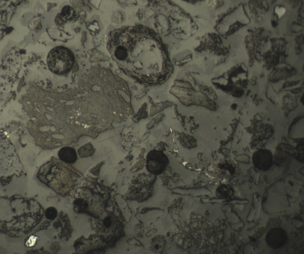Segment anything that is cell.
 Wrapping results in <instances>:
<instances>
[{
    "label": "cell",
    "instance_id": "7",
    "mask_svg": "<svg viewBox=\"0 0 304 254\" xmlns=\"http://www.w3.org/2000/svg\"><path fill=\"white\" fill-rule=\"evenodd\" d=\"M95 150L92 144L88 142L80 147L77 153L81 158L87 157L92 155Z\"/></svg>",
    "mask_w": 304,
    "mask_h": 254
},
{
    "label": "cell",
    "instance_id": "14",
    "mask_svg": "<svg viewBox=\"0 0 304 254\" xmlns=\"http://www.w3.org/2000/svg\"><path fill=\"white\" fill-rule=\"evenodd\" d=\"M101 163H101L100 164H98L92 169H91L90 170L91 172L95 175H96V171H97L98 173H99L100 168L102 165Z\"/></svg>",
    "mask_w": 304,
    "mask_h": 254
},
{
    "label": "cell",
    "instance_id": "13",
    "mask_svg": "<svg viewBox=\"0 0 304 254\" xmlns=\"http://www.w3.org/2000/svg\"><path fill=\"white\" fill-rule=\"evenodd\" d=\"M37 237L34 236H31L28 239L26 243L28 246H32L35 244L37 239Z\"/></svg>",
    "mask_w": 304,
    "mask_h": 254
},
{
    "label": "cell",
    "instance_id": "2",
    "mask_svg": "<svg viewBox=\"0 0 304 254\" xmlns=\"http://www.w3.org/2000/svg\"><path fill=\"white\" fill-rule=\"evenodd\" d=\"M169 163L167 157L163 152L153 150L147 155L146 168L150 173L158 175L163 173Z\"/></svg>",
    "mask_w": 304,
    "mask_h": 254
},
{
    "label": "cell",
    "instance_id": "1",
    "mask_svg": "<svg viewBox=\"0 0 304 254\" xmlns=\"http://www.w3.org/2000/svg\"><path fill=\"white\" fill-rule=\"evenodd\" d=\"M75 61L74 53L69 48L58 46L52 49L47 56V62L50 70L59 75L69 72Z\"/></svg>",
    "mask_w": 304,
    "mask_h": 254
},
{
    "label": "cell",
    "instance_id": "3",
    "mask_svg": "<svg viewBox=\"0 0 304 254\" xmlns=\"http://www.w3.org/2000/svg\"><path fill=\"white\" fill-rule=\"evenodd\" d=\"M252 160L254 167L262 171L270 169L273 162V157L271 151L268 149L261 148L253 154Z\"/></svg>",
    "mask_w": 304,
    "mask_h": 254
},
{
    "label": "cell",
    "instance_id": "4",
    "mask_svg": "<svg viewBox=\"0 0 304 254\" xmlns=\"http://www.w3.org/2000/svg\"><path fill=\"white\" fill-rule=\"evenodd\" d=\"M58 156L61 160L69 164L74 163L77 159L75 149L69 147H64L61 148L58 152Z\"/></svg>",
    "mask_w": 304,
    "mask_h": 254
},
{
    "label": "cell",
    "instance_id": "8",
    "mask_svg": "<svg viewBox=\"0 0 304 254\" xmlns=\"http://www.w3.org/2000/svg\"><path fill=\"white\" fill-rule=\"evenodd\" d=\"M61 13L64 18L68 21L73 20L76 15L74 9L69 5L64 6L61 9Z\"/></svg>",
    "mask_w": 304,
    "mask_h": 254
},
{
    "label": "cell",
    "instance_id": "6",
    "mask_svg": "<svg viewBox=\"0 0 304 254\" xmlns=\"http://www.w3.org/2000/svg\"><path fill=\"white\" fill-rule=\"evenodd\" d=\"M217 196L221 198H228L230 197L233 194L232 188L225 185H221L218 187L216 190Z\"/></svg>",
    "mask_w": 304,
    "mask_h": 254
},
{
    "label": "cell",
    "instance_id": "15",
    "mask_svg": "<svg viewBox=\"0 0 304 254\" xmlns=\"http://www.w3.org/2000/svg\"><path fill=\"white\" fill-rule=\"evenodd\" d=\"M23 77H22L21 79V80H20V82L19 83L18 86V91H20V89L21 85H22V83H23Z\"/></svg>",
    "mask_w": 304,
    "mask_h": 254
},
{
    "label": "cell",
    "instance_id": "11",
    "mask_svg": "<svg viewBox=\"0 0 304 254\" xmlns=\"http://www.w3.org/2000/svg\"><path fill=\"white\" fill-rule=\"evenodd\" d=\"M285 9L283 7H276L275 8V12L277 14L279 18L281 17L285 13Z\"/></svg>",
    "mask_w": 304,
    "mask_h": 254
},
{
    "label": "cell",
    "instance_id": "9",
    "mask_svg": "<svg viewBox=\"0 0 304 254\" xmlns=\"http://www.w3.org/2000/svg\"><path fill=\"white\" fill-rule=\"evenodd\" d=\"M57 215V212L54 207L48 208L46 211L45 216L48 219L53 220L55 218Z\"/></svg>",
    "mask_w": 304,
    "mask_h": 254
},
{
    "label": "cell",
    "instance_id": "5",
    "mask_svg": "<svg viewBox=\"0 0 304 254\" xmlns=\"http://www.w3.org/2000/svg\"><path fill=\"white\" fill-rule=\"evenodd\" d=\"M107 43L108 44L111 46L115 47L114 55L116 59L119 61H124L126 59L128 56V53L125 47L121 45Z\"/></svg>",
    "mask_w": 304,
    "mask_h": 254
},
{
    "label": "cell",
    "instance_id": "12",
    "mask_svg": "<svg viewBox=\"0 0 304 254\" xmlns=\"http://www.w3.org/2000/svg\"><path fill=\"white\" fill-rule=\"evenodd\" d=\"M103 223L104 226L107 228L111 226L112 221L110 218L109 216L105 217L103 220Z\"/></svg>",
    "mask_w": 304,
    "mask_h": 254
},
{
    "label": "cell",
    "instance_id": "10",
    "mask_svg": "<svg viewBox=\"0 0 304 254\" xmlns=\"http://www.w3.org/2000/svg\"><path fill=\"white\" fill-rule=\"evenodd\" d=\"M66 20L62 16L61 13H58L56 16L54 22L56 25L60 26L64 24Z\"/></svg>",
    "mask_w": 304,
    "mask_h": 254
}]
</instances>
